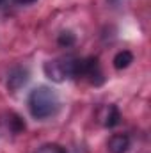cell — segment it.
<instances>
[{"label": "cell", "instance_id": "obj_1", "mask_svg": "<svg viewBox=\"0 0 151 153\" xmlns=\"http://www.w3.org/2000/svg\"><path fill=\"white\" fill-rule=\"evenodd\" d=\"M27 105H29V111H30L32 117L43 121V119H48V117H52L59 112L61 100H59V94L52 87L38 85L36 89L30 91Z\"/></svg>", "mask_w": 151, "mask_h": 153}, {"label": "cell", "instance_id": "obj_2", "mask_svg": "<svg viewBox=\"0 0 151 153\" xmlns=\"http://www.w3.org/2000/svg\"><path fill=\"white\" fill-rule=\"evenodd\" d=\"M78 59L75 55H62L53 61L44 62V75L53 82H64L66 78H76L78 73Z\"/></svg>", "mask_w": 151, "mask_h": 153}, {"label": "cell", "instance_id": "obj_3", "mask_svg": "<svg viewBox=\"0 0 151 153\" xmlns=\"http://www.w3.org/2000/svg\"><path fill=\"white\" fill-rule=\"evenodd\" d=\"M76 78H87L91 84L100 85L103 84V71L100 66L98 57H80L78 59V73Z\"/></svg>", "mask_w": 151, "mask_h": 153}, {"label": "cell", "instance_id": "obj_4", "mask_svg": "<svg viewBox=\"0 0 151 153\" xmlns=\"http://www.w3.org/2000/svg\"><path fill=\"white\" fill-rule=\"evenodd\" d=\"M98 117H100V123L105 126V128H114L121 123V112L115 105H103L100 107L98 111Z\"/></svg>", "mask_w": 151, "mask_h": 153}, {"label": "cell", "instance_id": "obj_5", "mask_svg": "<svg viewBox=\"0 0 151 153\" xmlns=\"http://www.w3.org/2000/svg\"><path fill=\"white\" fill-rule=\"evenodd\" d=\"M27 80H29V70L23 66H16L7 75V87L11 91H18L21 85L27 84Z\"/></svg>", "mask_w": 151, "mask_h": 153}, {"label": "cell", "instance_id": "obj_6", "mask_svg": "<svg viewBox=\"0 0 151 153\" xmlns=\"http://www.w3.org/2000/svg\"><path fill=\"white\" fill-rule=\"evenodd\" d=\"M130 135L128 134H114L107 141V150L109 153H126L130 150Z\"/></svg>", "mask_w": 151, "mask_h": 153}, {"label": "cell", "instance_id": "obj_7", "mask_svg": "<svg viewBox=\"0 0 151 153\" xmlns=\"http://www.w3.org/2000/svg\"><path fill=\"white\" fill-rule=\"evenodd\" d=\"M133 62V53L130 50H121L114 57V68L115 70H126Z\"/></svg>", "mask_w": 151, "mask_h": 153}, {"label": "cell", "instance_id": "obj_8", "mask_svg": "<svg viewBox=\"0 0 151 153\" xmlns=\"http://www.w3.org/2000/svg\"><path fill=\"white\" fill-rule=\"evenodd\" d=\"M34 153H68L61 144H55V143H46L43 146H39Z\"/></svg>", "mask_w": 151, "mask_h": 153}, {"label": "cell", "instance_id": "obj_9", "mask_svg": "<svg viewBox=\"0 0 151 153\" xmlns=\"http://www.w3.org/2000/svg\"><path fill=\"white\" fill-rule=\"evenodd\" d=\"M59 45L61 46H73L75 45V34L73 32H70V30H64V32H61V36H59Z\"/></svg>", "mask_w": 151, "mask_h": 153}, {"label": "cell", "instance_id": "obj_10", "mask_svg": "<svg viewBox=\"0 0 151 153\" xmlns=\"http://www.w3.org/2000/svg\"><path fill=\"white\" fill-rule=\"evenodd\" d=\"M16 4H21V5H27V4H32V2H36V0H14Z\"/></svg>", "mask_w": 151, "mask_h": 153}, {"label": "cell", "instance_id": "obj_11", "mask_svg": "<svg viewBox=\"0 0 151 153\" xmlns=\"http://www.w3.org/2000/svg\"><path fill=\"white\" fill-rule=\"evenodd\" d=\"M2 2H4V0H0V4H2Z\"/></svg>", "mask_w": 151, "mask_h": 153}]
</instances>
